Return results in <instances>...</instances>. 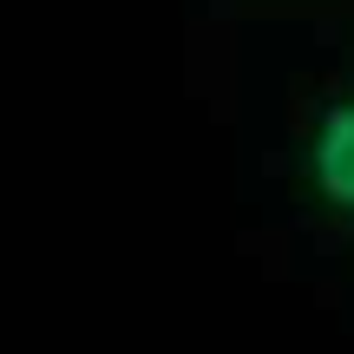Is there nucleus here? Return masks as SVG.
Masks as SVG:
<instances>
[{
    "label": "nucleus",
    "instance_id": "nucleus-1",
    "mask_svg": "<svg viewBox=\"0 0 354 354\" xmlns=\"http://www.w3.org/2000/svg\"><path fill=\"white\" fill-rule=\"evenodd\" d=\"M302 177H308V197L328 216L354 223V86L335 92L315 112L308 145H302Z\"/></svg>",
    "mask_w": 354,
    "mask_h": 354
}]
</instances>
